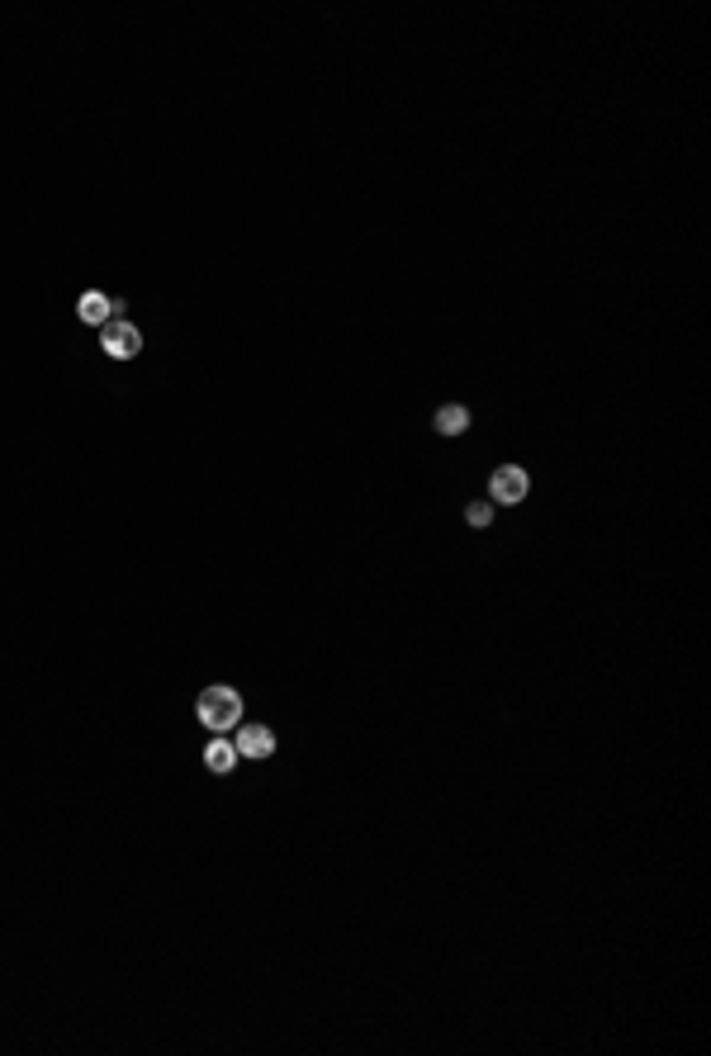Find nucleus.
<instances>
[{
  "mask_svg": "<svg viewBox=\"0 0 711 1056\" xmlns=\"http://www.w3.org/2000/svg\"><path fill=\"white\" fill-rule=\"evenodd\" d=\"M100 351L110 360H133L143 351V332L133 323H124V318H114V323L100 327Z\"/></svg>",
  "mask_w": 711,
  "mask_h": 1056,
  "instance_id": "obj_3",
  "label": "nucleus"
},
{
  "mask_svg": "<svg viewBox=\"0 0 711 1056\" xmlns=\"http://www.w3.org/2000/svg\"><path fill=\"white\" fill-rule=\"evenodd\" d=\"M465 427H470V408H460V403H446V408L437 412V431H441V436H460Z\"/></svg>",
  "mask_w": 711,
  "mask_h": 1056,
  "instance_id": "obj_7",
  "label": "nucleus"
},
{
  "mask_svg": "<svg viewBox=\"0 0 711 1056\" xmlns=\"http://www.w3.org/2000/svg\"><path fill=\"white\" fill-rule=\"evenodd\" d=\"M237 763H242V758H237V744H228L223 734L209 744V749H204V768H209V772H233Z\"/></svg>",
  "mask_w": 711,
  "mask_h": 1056,
  "instance_id": "obj_6",
  "label": "nucleus"
},
{
  "mask_svg": "<svg viewBox=\"0 0 711 1056\" xmlns=\"http://www.w3.org/2000/svg\"><path fill=\"white\" fill-rule=\"evenodd\" d=\"M237 758H256V763H266L275 753V730H266V725H237Z\"/></svg>",
  "mask_w": 711,
  "mask_h": 1056,
  "instance_id": "obj_5",
  "label": "nucleus"
},
{
  "mask_svg": "<svg viewBox=\"0 0 711 1056\" xmlns=\"http://www.w3.org/2000/svg\"><path fill=\"white\" fill-rule=\"evenodd\" d=\"M195 716H200L204 730L228 734L242 725V697H237L233 687H204L200 701H195Z\"/></svg>",
  "mask_w": 711,
  "mask_h": 1056,
  "instance_id": "obj_1",
  "label": "nucleus"
},
{
  "mask_svg": "<svg viewBox=\"0 0 711 1056\" xmlns=\"http://www.w3.org/2000/svg\"><path fill=\"white\" fill-rule=\"evenodd\" d=\"M531 493V479L522 465H498L489 474V498L498 502V507H517V502Z\"/></svg>",
  "mask_w": 711,
  "mask_h": 1056,
  "instance_id": "obj_2",
  "label": "nucleus"
},
{
  "mask_svg": "<svg viewBox=\"0 0 711 1056\" xmlns=\"http://www.w3.org/2000/svg\"><path fill=\"white\" fill-rule=\"evenodd\" d=\"M465 517H470V526H489V521H493V502H474Z\"/></svg>",
  "mask_w": 711,
  "mask_h": 1056,
  "instance_id": "obj_8",
  "label": "nucleus"
},
{
  "mask_svg": "<svg viewBox=\"0 0 711 1056\" xmlns=\"http://www.w3.org/2000/svg\"><path fill=\"white\" fill-rule=\"evenodd\" d=\"M76 318H81V323H91V327H105V323H114V318H124V304L110 299V294H100V289H91V294H81Z\"/></svg>",
  "mask_w": 711,
  "mask_h": 1056,
  "instance_id": "obj_4",
  "label": "nucleus"
}]
</instances>
